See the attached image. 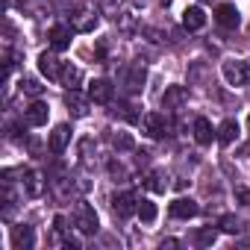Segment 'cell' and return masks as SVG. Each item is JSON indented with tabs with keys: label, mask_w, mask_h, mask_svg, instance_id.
Instances as JSON below:
<instances>
[{
	"label": "cell",
	"mask_w": 250,
	"mask_h": 250,
	"mask_svg": "<svg viewBox=\"0 0 250 250\" xmlns=\"http://www.w3.org/2000/svg\"><path fill=\"white\" fill-rule=\"evenodd\" d=\"M36 244L33 227H12V247L15 250H30Z\"/></svg>",
	"instance_id": "obj_13"
},
{
	"label": "cell",
	"mask_w": 250,
	"mask_h": 250,
	"mask_svg": "<svg viewBox=\"0 0 250 250\" xmlns=\"http://www.w3.org/2000/svg\"><path fill=\"white\" fill-rule=\"evenodd\" d=\"M215 238H218V232H215L212 227H203V229H197L194 244H197V247H212V244H215Z\"/></svg>",
	"instance_id": "obj_23"
},
{
	"label": "cell",
	"mask_w": 250,
	"mask_h": 250,
	"mask_svg": "<svg viewBox=\"0 0 250 250\" xmlns=\"http://www.w3.org/2000/svg\"><path fill=\"white\" fill-rule=\"evenodd\" d=\"M68 142H71V127H68V124H59V127H53V133L47 139V147L53 153H62L68 147Z\"/></svg>",
	"instance_id": "obj_10"
},
{
	"label": "cell",
	"mask_w": 250,
	"mask_h": 250,
	"mask_svg": "<svg viewBox=\"0 0 250 250\" xmlns=\"http://www.w3.org/2000/svg\"><path fill=\"white\" fill-rule=\"evenodd\" d=\"M159 3H162V6H168V3H171V0H159Z\"/></svg>",
	"instance_id": "obj_31"
},
{
	"label": "cell",
	"mask_w": 250,
	"mask_h": 250,
	"mask_svg": "<svg viewBox=\"0 0 250 250\" xmlns=\"http://www.w3.org/2000/svg\"><path fill=\"white\" fill-rule=\"evenodd\" d=\"M194 139H197V145H212V139H218V133L212 130V124L206 118H197L194 121Z\"/></svg>",
	"instance_id": "obj_17"
},
{
	"label": "cell",
	"mask_w": 250,
	"mask_h": 250,
	"mask_svg": "<svg viewBox=\"0 0 250 250\" xmlns=\"http://www.w3.org/2000/svg\"><path fill=\"white\" fill-rule=\"evenodd\" d=\"M145 80H147V71H145V65H133L130 71H127V80H124V85H127V91H142L145 88Z\"/></svg>",
	"instance_id": "obj_14"
},
{
	"label": "cell",
	"mask_w": 250,
	"mask_h": 250,
	"mask_svg": "<svg viewBox=\"0 0 250 250\" xmlns=\"http://www.w3.org/2000/svg\"><path fill=\"white\" fill-rule=\"evenodd\" d=\"M50 44H53V50H65V47H71V30L68 27H53L50 30Z\"/></svg>",
	"instance_id": "obj_19"
},
{
	"label": "cell",
	"mask_w": 250,
	"mask_h": 250,
	"mask_svg": "<svg viewBox=\"0 0 250 250\" xmlns=\"http://www.w3.org/2000/svg\"><path fill=\"white\" fill-rule=\"evenodd\" d=\"M145 186H147L150 191H156V194H162V191L168 188V183H165V177H162L159 171H150V174H147V180H145Z\"/></svg>",
	"instance_id": "obj_22"
},
{
	"label": "cell",
	"mask_w": 250,
	"mask_h": 250,
	"mask_svg": "<svg viewBox=\"0 0 250 250\" xmlns=\"http://www.w3.org/2000/svg\"><path fill=\"white\" fill-rule=\"evenodd\" d=\"M65 106H68V112H71L74 118H83V115L88 112V109H85V106H88V100H85V97H83V94H80L77 88L65 94Z\"/></svg>",
	"instance_id": "obj_16"
},
{
	"label": "cell",
	"mask_w": 250,
	"mask_h": 250,
	"mask_svg": "<svg viewBox=\"0 0 250 250\" xmlns=\"http://www.w3.org/2000/svg\"><path fill=\"white\" fill-rule=\"evenodd\" d=\"M188 100V88L186 85H168L162 94V109H180Z\"/></svg>",
	"instance_id": "obj_8"
},
{
	"label": "cell",
	"mask_w": 250,
	"mask_h": 250,
	"mask_svg": "<svg viewBox=\"0 0 250 250\" xmlns=\"http://www.w3.org/2000/svg\"><path fill=\"white\" fill-rule=\"evenodd\" d=\"M183 27L191 30V33H194V30H203V27H206V12H203L200 6H188V9L183 12Z\"/></svg>",
	"instance_id": "obj_12"
},
{
	"label": "cell",
	"mask_w": 250,
	"mask_h": 250,
	"mask_svg": "<svg viewBox=\"0 0 250 250\" xmlns=\"http://www.w3.org/2000/svg\"><path fill=\"white\" fill-rule=\"evenodd\" d=\"M112 209L115 215L121 218H130V215H139V197L133 191H124V194H115L112 197Z\"/></svg>",
	"instance_id": "obj_2"
},
{
	"label": "cell",
	"mask_w": 250,
	"mask_h": 250,
	"mask_svg": "<svg viewBox=\"0 0 250 250\" xmlns=\"http://www.w3.org/2000/svg\"><path fill=\"white\" fill-rule=\"evenodd\" d=\"M42 188H44V186H42V177H39L36 171H27V174H24V191H27L30 197H39Z\"/></svg>",
	"instance_id": "obj_21"
},
{
	"label": "cell",
	"mask_w": 250,
	"mask_h": 250,
	"mask_svg": "<svg viewBox=\"0 0 250 250\" xmlns=\"http://www.w3.org/2000/svg\"><path fill=\"white\" fill-rule=\"evenodd\" d=\"M139 218H142L145 224H153V221H156V203H150V200H139Z\"/></svg>",
	"instance_id": "obj_24"
},
{
	"label": "cell",
	"mask_w": 250,
	"mask_h": 250,
	"mask_svg": "<svg viewBox=\"0 0 250 250\" xmlns=\"http://www.w3.org/2000/svg\"><path fill=\"white\" fill-rule=\"evenodd\" d=\"M235 139H238V121L229 118V121H224L221 127H218V142H221L224 147H229Z\"/></svg>",
	"instance_id": "obj_18"
},
{
	"label": "cell",
	"mask_w": 250,
	"mask_h": 250,
	"mask_svg": "<svg viewBox=\"0 0 250 250\" xmlns=\"http://www.w3.org/2000/svg\"><path fill=\"white\" fill-rule=\"evenodd\" d=\"M177 244H180L177 238H165V241H162V247H177Z\"/></svg>",
	"instance_id": "obj_30"
},
{
	"label": "cell",
	"mask_w": 250,
	"mask_h": 250,
	"mask_svg": "<svg viewBox=\"0 0 250 250\" xmlns=\"http://www.w3.org/2000/svg\"><path fill=\"white\" fill-rule=\"evenodd\" d=\"M221 229H224V232H229V235H235L241 227H238V221H235L232 215H227V218H221Z\"/></svg>",
	"instance_id": "obj_27"
},
{
	"label": "cell",
	"mask_w": 250,
	"mask_h": 250,
	"mask_svg": "<svg viewBox=\"0 0 250 250\" xmlns=\"http://www.w3.org/2000/svg\"><path fill=\"white\" fill-rule=\"evenodd\" d=\"M109 171H112V177H121V180H124V168H121L118 162H112V165H109Z\"/></svg>",
	"instance_id": "obj_29"
},
{
	"label": "cell",
	"mask_w": 250,
	"mask_h": 250,
	"mask_svg": "<svg viewBox=\"0 0 250 250\" xmlns=\"http://www.w3.org/2000/svg\"><path fill=\"white\" fill-rule=\"evenodd\" d=\"M112 147L115 150H133V139L127 133H115L112 136Z\"/></svg>",
	"instance_id": "obj_26"
},
{
	"label": "cell",
	"mask_w": 250,
	"mask_h": 250,
	"mask_svg": "<svg viewBox=\"0 0 250 250\" xmlns=\"http://www.w3.org/2000/svg\"><path fill=\"white\" fill-rule=\"evenodd\" d=\"M142 127H145V133H147L150 139H165V136H168V121H165V115H159V112H147V115L142 118Z\"/></svg>",
	"instance_id": "obj_1"
},
{
	"label": "cell",
	"mask_w": 250,
	"mask_h": 250,
	"mask_svg": "<svg viewBox=\"0 0 250 250\" xmlns=\"http://www.w3.org/2000/svg\"><path fill=\"white\" fill-rule=\"evenodd\" d=\"M77 229L85 232V235L97 232V212L88 203H80V209H77Z\"/></svg>",
	"instance_id": "obj_5"
},
{
	"label": "cell",
	"mask_w": 250,
	"mask_h": 250,
	"mask_svg": "<svg viewBox=\"0 0 250 250\" xmlns=\"http://www.w3.org/2000/svg\"><path fill=\"white\" fill-rule=\"evenodd\" d=\"M112 94H115V85L109 80H94L88 85V100L91 103H112Z\"/></svg>",
	"instance_id": "obj_7"
},
{
	"label": "cell",
	"mask_w": 250,
	"mask_h": 250,
	"mask_svg": "<svg viewBox=\"0 0 250 250\" xmlns=\"http://www.w3.org/2000/svg\"><path fill=\"white\" fill-rule=\"evenodd\" d=\"M215 21H218L224 30H235V27L241 24V15H238V9H235L232 3H221V6L215 9Z\"/></svg>",
	"instance_id": "obj_6"
},
{
	"label": "cell",
	"mask_w": 250,
	"mask_h": 250,
	"mask_svg": "<svg viewBox=\"0 0 250 250\" xmlns=\"http://www.w3.org/2000/svg\"><path fill=\"white\" fill-rule=\"evenodd\" d=\"M39 71H42V77H47V80H59V74H62V65H59V59L53 56V53H42L39 56Z\"/></svg>",
	"instance_id": "obj_11"
},
{
	"label": "cell",
	"mask_w": 250,
	"mask_h": 250,
	"mask_svg": "<svg viewBox=\"0 0 250 250\" xmlns=\"http://www.w3.org/2000/svg\"><path fill=\"white\" fill-rule=\"evenodd\" d=\"M59 80H62V85L68 88V91H74V88H80V83H83V71L77 68V65H62V74H59Z\"/></svg>",
	"instance_id": "obj_15"
},
{
	"label": "cell",
	"mask_w": 250,
	"mask_h": 250,
	"mask_svg": "<svg viewBox=\"0 0 250 250\" xmlns=\"http://www.w3.org/2000/svg\"><path fill=\"white\" fill-rule=\"evenodd\" d=\"M94 27H97V15L94 12H80L74 18V30H80V33H91Z\"/></svg>",
	"instance_id": "obj_20"
},
{
	"label": "cell",
	"mask_w": 250,
	"mask_h": 250,
	"mask_svg": "<svg viewBox=\"0 0 250 250\" xmlns=\"http://www.w3.org/2000/svg\"><path fill=\"white\" fill-rule=\"evenodd\" d=\"M224 80L229 85H244L247 83V62H241V59L224 62Z\"/></svg>",
	"instance_id": "obj_4"
},
{
	"label": "cell",
	"mask_w": 250,
	"mask_h": 250,
	"mask_svg": "<svg viewBox=\"0 0 250 250\" xmlns=\"http://www.w3.org/2000/svg\"><path fill=\"white\" fill-rule=\"evenodd\" d=\"M200 212V206L191 200V197H177L174 203H171V218H180V221H188V218H194Z\"/></svg>",
	"instance_id": "obj_9"
},
{
	"label": "cell",
	"mask_w": 250,
	"mask_h": 250,
	"mask_svg": "<svg viewBox=\"0 0 250 250\" xmlns=\"http://www.w3.org/2000/svg\"><path fill=\"white\" fill-rule=\"evenodd\" d=\"M47 118H50V106L44 100H36V103H30L24 109V121L30 124V127H44Z\"/></svg>",
	"instance_id": "obj_3"
},
{
	"label": "cell",
	"mask_w": 250,
	"mask_h": 250,
	"mask_svg": "<svg viewBox=\"0 0 250 250\" xmlns=\"http://www.w3.org/2000/svg\"><path fill=\"white\" fill-rule=\"evenodd\" d=\"M21 91L30 94V97H39V94L44 91V85H39V80H33V77H24V80H21Z\"/></svg>",
	"instance_id": "obj_25"
},
{
	"label": "cell",
	"mask_w": 250,
	"mask_h": 250,
	"mask_svg": "<svg viewBox=\"0 0 250 250\" xmlns=\"http://www.w3.org/2000/svg\"><path fill=\"white\" fill-rule=\"evenodd\" d=\"M235 197H238V203L250 206V191H247V188H238V191H235Z\"/></svg>",
	"instance_id": "obj_28"
}]
</instances>
